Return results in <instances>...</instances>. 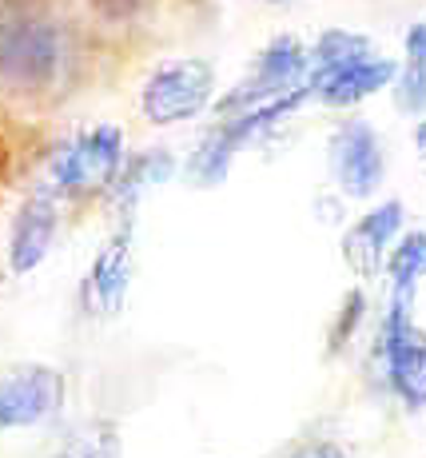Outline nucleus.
I'll return each mask as SVG.
<instances>
[{
	"mask_svg": "<svg viewBox=\"0 0 426 458\" xmlns=\"http://www.w3.org/2000/svg\"><path fill=\"white\" fill-rule=\"evenodd\" d=\"M68 68V32L40 8L0 13V84L8 92L40 96Z\"/></svg>",
	"mask_w": 426,
	"mask_h": 458,
	"instance_id": "f257e3e1",
	"label": "nucleus"
},
{
	"mask_svg": "<svg viewBox=\"0 0 426 458\" xmlns=\"http://www.w3.org/2000/svg\"><path fill=\"white\" fill-rule=\"evenodd\" d=\"M124 164H128L124 128L92 124L52 152L48 191L56 199H84V196H96V191L108 196L116 175L124 172Z\"/></svg>",
	"mask_w": 426,
	"mask_h": 458,
	"instance_id": "f03ea898",
	"label": "nucleus"
},
{
	"mask_svg": "<svg viewBox=\"0 0 426 458\" xmlns=\"http://www.w3.org/2000/svg\"><path fill=\"white\" fill-rule=\"evenodd\" d=\"M216 64L203 56H175L164 60L148 72L144 88H140V112L148 124L172 128L183 120H195L216 104Z\"/></svg>",
	"mask_w": 426,
	"mask_h": 458,
	"instance_id": "7ed1b4c3",
	"label": "nucleus"
},
{
	"mask_svg": "<svg viewBox=\"0 0 426 458\" xmlns=\"http://www.w3.org/2000/svg\"><path fill=\"white\" fill-rule=\"evenodd\" d=\"M299 88H311V48L299 37H275L268 48H260L243 81L216 100V116H243V112L283 100Z\"/></svg>",
	"mask_w": 426,
	"mask_h": 458,
	"instance_id": "20e7f679",
	"label": "nucleus"
},
{
	"mask_svg": "<svg viewBox=\"0 0 426 458\" xmlns=\"http://www.w3.org/2000/svg\"><path fill=\"white\" fill-rule=\"evenodd\" d=\"M327 167H331V183L339 188V196H379V188L387 180V156L379 131L367 120H343L327 140Z\"/></svg>",
	"mask_w": 426,
	"mask_h": 458,
	"instance_id": "39448f33",
	"label": "nucleus"
},
{
	"mask_svg": "<svg viewBox=\"0 0 426 458\" xmlns=\"http://www.w3.org/2000/svg\"><path fill=\"white\" fill-rule=\"evenodd\" d=\"M136 279V224H116V232L100 243V251L88 263L84 287H80V303L96 319H112L120 315L124 299Z\"/></svg>",
	"mask_w": 426,
	"mask_h": 458,
	"instance_id": "423d86ee",
	"label": "nucleus"
},
{
	"mask_svg": "<svg viewBox=\"0 0 426 458\" xmlns=\"http://www.w3.org/2000/svg\"><path fill=\"white\" fill-rule=\"evenodd\" d=\"M383 363L390 391L411 411L426 407V331L411 323V307L390 303L383 323Z\"/></svg>",
	"mask_w": 426,
	"mask_h": 458,
	"instance_id": "0eeeda50",
	"label": "nucleus"
},
{
	"mask_svg": "<svg viewBox=\"0 0 426 458\" xmlns=\"http://www.w3.org/2000/svg\"><path fill=\"white\" fill-rule=\"evenodd\" d=\"M64 407V375L52 367H21L0 378V435L52 419Z\"/></svg>",
	"mask_w": 426,
	"mask_h": 458,
	"instance_id": "6e6552de",
	"label": "nucleus"
},
{
	"mask_svg": "<svg viewBox=\"0 0 426 458\" xmlns=\"http://www.w3.org/2000/svg\"><path fill=\"white\" fill-rule=\"evenodd\" d=\"M403 219H406L403 199H383V204H375L367 216L354 219L347 227V235H343V259H347V267L354 276L371 279L387 267L395 243L403 240Z\"/></svg>",
	"mask_w": 426,
	"mask_h": 458,
	"instance_id": "1a4fd4ad",
	"label": "nucleus"
},
{
	"mask_svg": "<svg viewBox=\"0 0 426 458\" xmlns=\"http://www.w3.org/2000/svg\"><path fill=\"white\" fill-rule=\"evenodd\" d=\"M60 235V208L56 196L48 188L32 191L13 216V227H8V267L16 276H29L37 271L44 259H48L52 243Z\"/></svg>",
	"mask_w": 426,
	"mask_h": 458,
	"instance_id": "9d476101",
	"label": "nucleus"
},
{
	"mask_svg": "<svg viewBox=\"0 0 426 458\" xmlns=\"http://www.w3.org/2000/svg\"><path fill=\"white\" fill-rule=\"evenodd\" d=\"M175 167L180 164H175V156L167 152V148H148V152L132 156V160L124 164V172L116 175V183H112V191H108V204L120 216V224H132L136 208L144 204L156 188L172 183Z\"/></svg>",
	"mask_w": 426,
	"mask_h": 458,
	"instance_id": "9b49d317",
	"label": "nucleus"
},
{
	"mask_svg": "<svg viewBox=\"0 0 426 458\" xmlns=\"http://www.w3.org/2000/svg\"><path fill=\"white\" fill-rule=\"evenodd\" d=\"M395 76H398L395 60L375 52L371 60H359V64L343 68V72L311 81V96L319 104H327V108H354V104L371 100V96H379L383 88L395 84Z\"/></svg>",
	"mask_w": 426,
	"mask_h": 458,
	"instance_id": "f8f14e48",
	"label": "nucleus"
},
{
	"mask_svg": "<svg viewBox=\"0 0 426 458\" xmlns=\"http://www.w3.org/2000/svg\"><path fill=\"white\" fill-rule=\"evenodd\" d=\"M371 56H375L371 37L351 32V29H327L311 44V81L335 76V72H343V68L359 64V60H371Z\"/></svg>",
	"mask_w": 426,
	"mask_h": 458,
	"instance_id": "ddd939ff",
	"label": "nucleus"
},
{
	"mask_svg": "<svg viewBox=\"0 0 426 458\" xmlns=\"http://www.w3.org/2000/svg\"><path fill=\"white\" fill-rule=\"evenodd\" d=\"M387 279H390V303H414V292L426 279V232H403L387 259Z\"/></svg>",
	"mask_w": 426,
	"mask_h": 458,
	"instance_id": "4468645a",
	"label": "nucleus"
},
{
	"mask_svg": "<svg viewBox=\"0 0 426 458\" xmlns=\"http://www.w3.org/2000/svg\"><path fill=\"white\" fill-rule=\"evenodd\" d=\"M124 443H120V427L108 419H92L84 427H76L64 443L56 446L52 458H120Z\"/></svg>",
	"mask_w": 426,
	"mask_h": 458,
	"instance_id": "2eb2a0df",
	"label": "nucleus"
},
{
	"mask_svg": "<svg viewBox=\"0 0 426 458\" xmlns=\"http://www.w3.org/2000/svg\"><path fill=\"white\" fill-rule=\"evenodd\" d=\"M395 104L406 116H422L426 112V68L403 64L395 76Z\"/></svg>",
	"mask_w": 426,
	"mask_h": 458,
	"instance_id": "dca6fc26",
	"label": "nucleus"
},
{
	"mask_svg": "<svg viewBox=\"0 0 426 458\" xmlns=\"http://www.w3.org/2000/svg\"><path fill=\"white\" fill-rule=\"evenodd\" d=\"M362 311H367V295H362V292H351L347 299H343L339 323H335V331H331V351H343V347H347V339L354 335V327H359Z\"/></svg>",
	"mask_w": 426,
	"mask_h": 458,
	"instance_id": "f3484780",
	"label": "nucleus"
},
{
	"mask_svg": "<svg viewBox=\"0 0 426 458\" xmlns=\"http://www.w3.org/2000/svg\"><path fill=\"white\" fill-rule=\"evenodd\" d=\"M156 0H92V8L104 21H140Z\"/></svg>",
	"mask_w": 426,
	"mask_h": 458,
	"instance_id": "a211bd4d",
	"label": "nucleus"
},
{
	"mask_svg": "<svg viewBox=\"0 0 426 458\" xmlns=\"http://www.w3.org/2000/svg\"><path fill=\"white\" fill-rule=\"evenodd\" d=\"M403 52H406V64L426 68V21H422V24H411V29H406Z\"/></svg>",
	"mask_w": 426,
	"mask_h": 458,
	"instance_id": "6ab92c4d",
	"label": "nucleus"
},
{
	"mask_svg": "<svg viewBox=\"0 0 426 458\" xmlns=\"http://www.w3.org/2000/svg\"><path fill=\"white\" fill-rule=\"evenodd\" d=\"M291 458H347V454H343L335 443H311V446H303V451H295Z\"/></svg>",
	"mask_w": 426,
	"mask_h": 458,
	"instance_id": "aec40b11",
	"label": "nucleus"
},
{
	"mask_svg": "<svg viewBox=\"0 0 426 458\" xmlns=\"http://www.w3.org/2000/svg\"><path fill=\"white\" fill-rule=\"evenodd\" d=\"M414 152H419V160L426 164V120L414 124Z\"/></svg>",
	"mask_w": 426,
	"mask_h": 458,
	"instance_id": "412c9836",
	"label": "nucleus"
},
{
	"mask_svg": "<svg viewBox=\"0 0 426 458\" xmlns=\"http://www.w3.org/2000/svg\"><path fill=\"white\" fill-rule=\"evenodd\" d=\"M268 4H291V0H268Z\"/></svg>",
	"mask_w": 426,
	"mask_h": 458,
	"instance_id": "4be33fe9",
	"label": "nucleus"
}]
</instances>
